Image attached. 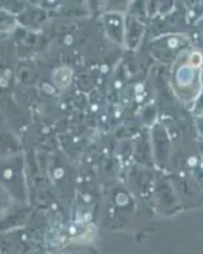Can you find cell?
Returning a JSON list of instances; mask_svg holds the SVG:
<instances>
[{
  "label": "cell",
  "instance_id": "6da1fadb",
  "mask_svg": "<svg viewBox=\"0 0 203 254\" xmlns=\"http://www.w3.org/2000/svg\"><path fill=\"white\" fill-rule=\"evenodd\" d=\"M200 70L193 69L184 61L175 71V89L184 101H191L200 90Z\"/></svg>",
  "mask_w": 203,
  "mask_h": 254
},
{
  "label": "cell",
  "instance_id": "7a4b0ae2",
  "mask_svg": "<svg viewBox=\"0 0 203 254\" xmlns=\"http://www.w3.org/2000/svg\"><path fill=\"white\" fill-rule=\"evenodd\" d=\"M186 63L188 64L189 66H192L193 69L201 70L203 65V55L198 51H192L188 55V59L186 60Z\"/></svg>",
  "mask_w": 203,
  "mask_h": 254
},
{
  "label": "cell",
  "instance_id": "3957f363",
  "mask_svg": "<svg viewBox=\"0 0 203 254\" xmlns=\"http://www.w3.org/2000/svg\"><path fill=\"white\" fill-rule=\"evenodd\" d=\"M200 85H201V89L203 90V66L201 67L200 70Z\"/></svg>",
  "mask_w": 203,
  "mask_h": 254
}]
</instances>
